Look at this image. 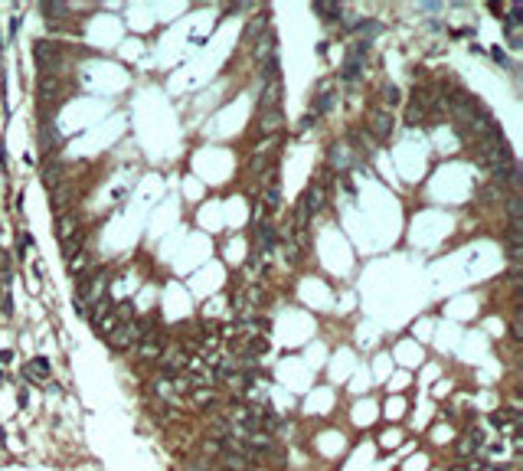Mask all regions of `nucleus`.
I'll return each instance as SVG.
<instances>
[{
    "instance_id": "423d86ee",
    "label": "nucleus",
    "mask_w": 523,
    "mask_h": 471,
    "mask_svg": "<svg viewBox=\"0 0 523 471\" xmlns=\"http://www.w3.org/2000/svg\"><path fill=\"white\" fill-rule=\"evenodd\" d=\"M370 128L376 137H386L392 131V115L389 111H370Z\"/></svg>"
},
{
    "instance_id": "9b49d317",
    "label": "nucleus",
    "mask_w": 523,
    "mask_h": 471,
    "mask_svg": "<svg viewBox=\"0 0 523 471\" xmlns=\"http://www.w3.org/2000/svg\"><path fill=\"white\" fill-rule=\"evenodd\" d=\"M56 226H59V239H69V236H75L79 233V219L72 216V213H63V216H59V223H56Z\"/></svg>"
},
{
    "instance_id": "9d476101",
    "label": "nucleus",
    "mask_w": 523,
    "mask_h": 471,
    "mask_svg": "<svg viewBox=\"0 0 523 471\" xmlns=\"http://www.w3.org/2000/svg\"><path fill=\"white\" fill-rule=\"evenodd\" d=\"M163 350V344L157 340V334H151V337H144L141 344H137V357L141 360H151V357H157V353Z\"/></svg>"
},
{
    "instance_id": "39448f33",
    "label": "nucleus",
    "mask_w": 523,
    "mask_h": 471,
    "mask_svg": "<svg viewBox=\"0 0 523 471\" xmlns=\"http://www.w3.org/2000/svg\"><path fill=\"white\" fill-rule=\"evenodd\" d=\"M23 373H27L30 380H36V383H43V380H49V373H53V367H49V360L46 357H33V360L23 367Z\"/></svg>"
},
{
    "instance_id": "f3484780",
    "label": "nucleus",
    "mask_w": 523,
    "mask_h": 471,
    "mask_svg": "<svg viewBox=\"0 0 523 471\" xmlns=\"http://www.w3.org/2000/svg\"><path fill=\"white\" fill-rule=\"evenodd\" d=\"M196 403H199V406H209V403H216V396H213V393H206V390H199V393H196Z\"/></svg>"
},
{
    "instance_id": "f8f14e48",
    "label": "nucleus",
    "mask_w": 523,
    "mask_h": 471,
    "mask_svg": "<svg viewBox=\"0 0 523 471\" xmlns=\"http://www.w3.org/2000/svg\"><path fill=\"white\" fill-rule=\"evenodd\" d=\"M275 239H278V236H275V229H271L268 223H265V226L259 229V249H262V255H265V252L271 249V245H275Z\"/></svg>"
},
{
    "instance_id": "20e7f679",
    "label": "nucleus",
    "mask_w": 523,
    "mask_h": 471,
    "mask_svg": "<svg viewBox=\"0 0 523 471\" xmlns=\"http://www.w3.org/2000/svg\"><path fill=\"white\" fill-rule=\"evenodd\" d=\"M33 56H36V66L43 69V72H49V69H53V63L59 59V53H56V46H49L46 39H39V43L33 46Z\"/></svg>"
},
{
    "instance_id": "4468645a",
    "label": "nucleus",
    "mask_w": 523,
    "mask_h": 471,
    "mask_svg": "<svg viewBox=\"0 0 523 471\" xmlns=\"http://www.w3.org/2000/svg\"><path fill=\"white\" fill-rule=\"evenodd\" d=\"M314 13H321V17H327V20H340L343 10L334 7V3H314Z\"/></svg>"
},
{
    "instance_id": "2eb2a0df",
    "label": "nucleus",
    "mask_w": 523,
    "mask_h": 471,
    "mask_svg": "<svg viewBox=\"0 0 523 471\" xmlns=\"http://www.w3.org/2000/svg\"><path fill=\"white\" fill-rule=\"evenodd\" d=\"M259 33H265V20H252V27L245 30V39H249V43H255V39H259Z\"/></svg>"
},
{
    "instance_id": "6e6552de",
    "label": "nucleus",
    "mask_w": 523,
    "mask_h": 471,
    "mask_svg": "<svg viewBox=\"0 0 523 471\" xmlns=\"http://www.w3.org/2000/svg\"><path fill=\"white\" fill-rule=\"evenodd\" d=\"M43 180L49 183V187H59V183H63V161H59V157H49V161H46Z\"/></svg>"
},
{
    "instance_id": "aec40b11",
    "label": "nucleus",
    "mask_w": 523,
    "mask_h": 471,
    "mask_svg": "<svg viewBox=\"0 0 523 471\" xmlns=\"http://www.w3.org/2000/svg\"><path fill=\"white\" fill-rule=\"evenodd\" d=\"M0 53H3V39H0Z\"/></svg>"
},
{
    "instance_id": "f257e3e1",
    "label": "nucleus",
    "mask_w": 523,
    "mask_h": 471,
    "mask_svg": "<svg viewBox=\"0 0 523 471\" xmlns=\"http://www.w3.org/2000/svg\"><path fill=\"white\" fill-rule=\"evenodd\" d=\"M151 334H154V321L151 317H128V321H121L105 340H108V347H115V350H128V347H137L144 337H151Z\"/></svg>"
},
{
    "instance_id": "412c9836",
    "label": "nucleus",
    "mask_w": 523,
    "mask_h": 471,
    "mask_svg": "<svg viewBox=\"0 0 523 471\" xmlns=\"http://www.w3.org/2000/svg\"><path fill=\"white\" fill-rule=\"evenodd\" d=\"M0 380H3V370H0Z\"/></svg>"
},
{
    "instance_id": "1a4fd4ad",
    "label": "nucleus",
    "mask_w": 523,
    "mask_h": 471,
    "mask_svg": "<svg viewBox=\"0 0 523 471\" xmlns=\"http://www.w3.org/2000/svg\"><path fill=\"white\" fill-rule=\"evenodd\" d=\"M89 272H92V255H89V252H82V255H75V259H69V275H72V278H85Z\"/></svg>"
},
{
    "instance_id": "0eeeda50",
    "label": "nucleus",
    "mask_w": 523,
    "mask_h": 471,
    "mask_svg": "<svg viewBox=\"0 0 523 471\" xmlns=\"http://www.w3.org/2000/svg\"><path fill=\"white\" fill-rule=\"evenodd\" d=\"M281 121H285L281 111H259V121H255V125H259L262 135H275V131L281 128Z\"/></svg>"
},
{
    "instance_id": "6ab92c4d",
    "label": "nucleus",
    "mask_w": 523,
    "mask_h": 471,
    "mask_svg": "<svg viewBox=\"0 0 523 471\" xmlns=\"http://www.w3.org/2000/svg\"><path fill=\"white\" fill-rule=\"evenodd\" d=\"M451 471H468V468H464V465H455V468H451Z\"/></svg>"
},
{
    "instance_id": "a211bd4d",
    "label": "nucleus",
    "mask_w": 523,
    "mask_h": 471,
    "mask_svg": "<svg viewBox=\"0 0 523 471\" xmlns=\"http://www.w3.org/2000/svg\"><path fill=\"white\" fill-rule=\"evenodd\" d=\"M10 360H13V353H10V350H3V353H0V363H10Z\"/></svg>"
},
{
    "instance_id": "7ed1b4c3",
    "label": "nucleus",
    "mask_w": 523,
    "mask_h": 471,
    "mask_svg": "<svg viewBox=\"0 0 523 471\" xmlns=\"http://www.w3.org/2000/svg\"><path fill=\"white\" fill-rule=\"evenodd\" d=\"M281 203V183H278V170H271L268 177H265V197H262V206H265V213H275Z\"/></svg>"
},
{
    "instance_id": "ddd939ff",
    "label": "nucleus",
    "mask_w": 523,
    "mask_h": 471,
    "mask_svg": "<svg viewBox=\"0 0 523 471\" xmlns=\"http://www.w3.org/2000/svg\"><path fill=\"white\" fill-rule=\"evenodd\" d=\"M79 249H82V233L69 236V239L63 242V252H65V259H75V255H79Z\"/></svg>"
},
{
    "instance_id": "f03ea898",
    "label": "nucleus",
    "mask_w": 523,
    "mask_h": 471,
    "mask_svg": "<svg viewBox=\"0 0 523 471\" xmlns=\"http://www.w3.org/2000/svg\"><path fill=\"white\" fill-rule=\"evenodd\" d=\"M259 111H281V75L278 79H265L262 99H259Z\"/></svg>"
},
{
    "instance_id": "dca6fc26",
    "label": "nucleus",
    "mask_w": 523,
    "mask_h": 471,
    "mask_svg": "<svg viewBox=\"0 0 523 471\" xmlns=\"http://www.w3.org/2000/svg\"><path fill=\"white\" fill-rule=\"evenodd\" d=\"M383 99H386L389 105H399V99H402V95H399L396 85H386V89H383Z\"/></svg>"
}]
</instances>
